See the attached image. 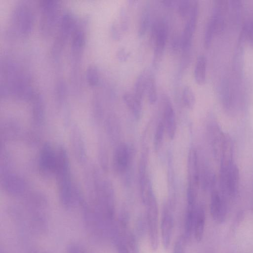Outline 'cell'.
Wrapping results in <instances>:
<instances>
[{"label":"cell","mask_w":253,"mask_h":253,"mask_svg":"<svg viewBox=\"0 0 253 253\" xmlns=\"http://www.w3.org/2000/svg\"><path fill=\"white\" fill-rule=\"evenodd\" d=\"M35 92L30 75L12 57L4 56L0 63V97L30 100Z\"/></svg>","instance_id":"cell-1"},{"label":"cell","mask_w":253,"mask_h":253,"mask_svg":"<svg viewBox=\"0 0 253 253\" xmlns=\"http://www.w3.org/2000/svg\"><path fill=\"white\" fill-rule=\"evenodd\" d=\"M35 20L34 11L30 3L21 1L16 3L10 14V26L12 34L26 38L33 30Z\"/></svg>","instance_id":"cell-2"},{"label":"cell","mask_w":253,"mask_h":253,"mask_svg":"<svg viewBox=\"0 0 253 253\" xmlns=\"http://www.w3.org/2000/svg\"><path fill=\"white\" fill-rule=\"evenodd\" d=\"M77 20L74 13L67 10L61 13L54 33L51 47V55L53 60H58L68 40L71 39Z\"/></svg>","instance_id":"cell-3"},{"label":"cell","mask_w":253,"mask_h":253,"mask_svg":"<svg viewBox=\"0 0 253 253\" xmlns=\"http://www.w3.org/2000/svg\"><path fill=\"white\" fill-rule=\"evenodd\" d=\"M40 16L39 32L44 39L54 34L61 13L60 4L57 0H42L39 3Z\"/></svg>","instance_id":"cell-4"},{"label":"cell","mask_w":253,"mask_h":253,"mask_svg":"<svg viewBox=\"0 0 253 253\" xmlns=\"http://www.w3.org/2000/svg\"><path fill=\"white\" fill-rule=\"evenodd\" d=\"M146 207V221L150 246L152 250H157L159 245L158 228L159 211L157 202L151 187L142 197Z\"/></svg>","instance_id":"cell-5"},{"label":"cell","mask_w":253,"mask_h":253,"mask_svg":"<svg viewBox=\"0 0 253 253\" xmlns=\"http://www.w3.org/2000/svg\"><path fill=\"white\" fill-rule=\"evenodd\" d=\"M87 20L83 18L77 21L71 37V69L80 70L83 52L86 41Z\"/></svg>","instance_id":"cell-6"},{"label":"cell","mask_w":253,"mask_h":253,"mask_svg":"<svg viewBox=\"0 0 253 253\" xmlns=\"http://www.w3.org/2000/svg\"><path fill=\"white\" fill-rule=\"evenodd\" d=\"M239 181V169L234 161H220V192L227 199H233L236 197Z\"/></svg>","instance_id":"cell-7"},{"label":"cell","mask_w":253,"mask_h":253,"mask_svg":"<svg viewBox=\"0 0 253 253\" xmlns=\"http://www.w3.org/2000/svg\"><path fill=\"white\" fill-rule=\"evenodd\" d=\"M168 35L167 27L163 20L155 21L151 28L150 41L154 46L153 65L157 66L162 59Z\"/></svg>","instance_id":"cell-8"},{"label":"cell","mask_w":253,"mask_h":253,"mask_svg":"<svg viewBox=\"0 0 253 253\" xmlns=\"http://www.w3.org/2000/svg\"><path fill=\"white\" fill-rule=\"evenodd\" d=\"M227 199L216 190L212 191L210 202L211 214L213 220L219 224L226 219L227 213Z\"/></svg>","instance_id":"cell-9"},{"label":"cell","mask_w":253,"mask_h":253,"mask_svg":"<svg viewBox=\"0 0 253 253\" xmlns=\"http://www.w3.org/2000/svg\"><path fill=\"white\" fill-rule=\"evenodd\" d=\"M198 15L197 1L192 2V7L182 35L181 46L183 51H189L194 33Z\"/></svg>","instance_id":"cell-10"},{"label":"cell","mask_w":253,"mask_h":253,"mask_svg":"<svg viewBox=\"0 0 253 253\" xmlns=\"http://www.w3.org/2000/svg\"><path fill=\"white\" fill-rule=\"evenodd\" d=\"M131 151L129 147L125 143L119 144L116 148L114 155V168L119 174L126 172L130 165Z\"/></svg>","instance_id":"cell-11"},{"label":"cell","mask_w":253,"mask_h":253,"mask_svg":"<svg viewBox=\"0 0 253 253\" xmlns=\"http://www.w3.org/2000/svg\"><path fill=\"white\" fill-rule=\"evenodd\" d=\"M174 226V219L172 210L166 206L163 210L161 222L162 242L165 249L169 248L172 238Z\"/></svg>","instance_id":"cell-12"},{"label":"cell","mask_w":253,"mask_h":253,"mask_svg":"<svg viewBox=\"0 0 253 253\" xmlns=\"http://www.w3.org/2000/svg\"><path fill=\"white\" fill-rule=\"evenodd\" d=\"M163 122L165 131L170 139H172L176 132V120L172 104L168 96L163 98Z\"/></svg>","instance_id":"cell-13"},{"label":"cell","mask_w":253,"mask_h":253,"mask_svg":"<svg viewBox=\"0 0 253 253\" xmlns=\"http://www.w3.org/2000/svg\"><path fill=\"white\" fill-rule=\"evenodd\" d=\"M208 130L214 156L218 159H220L226 135L223 133L219 126L215 122H212L209 124Z\"/></svg>","instance_id":"cell-14"},{"label":"cell","mask_w":253,"mask_h":253,"mask_svg":"<svg viewBox=\"0 0 253 253\" xmlns=\"http://www.w3.org/2000/svg\"><path fill=\"white\" fill-rule=\"evenodd\" d=\"M188 187L197 190L200 181V176L197 152L191 149L188 158Z\"/></svg>","instance_id":"cell-15"},{"label":"cell","mask_w":253,"mask_h":253,"mask_svg":"<svg viewBox=\"0 0 253 253\" xmlns=\"http://www.w3.org/2000/svg\"><path fill=\"white\" fill-rule=\"evenodd\" d=\"M206 222L205 211L203 206H197L193 229V235L195 240L200 242L202 241Z\"/></svg>","instance_id":"cell-16"},{"label":"cell","mask_w":253,"mask_h":253,"mask_svg":"<svg viewBox=\"0 0 253 253\" xmlns=\"http://www.w3.org/2000/svg\"><path fill=\"white\" fill-rule=\"evenodd\" d=\"M41 160L44 169L51 171L55 170L57 165L58 154L54 153L50 147L46 146L43 149Z\"/></svg>","instance_id":"cell-17"},{"label":"cell","mask_w":253,"mask_h":253,"mask_svg":"<svg viewBox=\"0 0 253 253\" xmlns=\"http://www.w3.org/2000/svg\"><path fill=\"white\" fill-rule=\"evenodd\" d=\"M123 98L126 106L135 119H139L142 112V100L137 97L134 94L130 93H125Z\"/></svg>","instance_id":"cell-18"},{"label":"cell","mask_w":253,"mask_h":253,"mask_svg":"<svg viewBox=\"0 0 253 253\" xmlns=\"http://www.w3.org/2000/svg\"><path fill=\"white\" fill-rule=\"evenodd\" d=\"M207 65L206 57L203 55H200L197 58L194 71L195 81L200 85L203 84L206 82Z\"/></svg>","instance_id":"cell-19"},{"label":"cell","mask_w":253,"mask_h":253,"mask_svg":"<svg viewBox=\"0 0 253 253\" xmlns=\"http://www.w3.org/2000/svg\"><path fill=\"white\" fill-rule=\"evenodd\" d=\"M151 73L145 70L142 72L136 80L134 86V94L142 100L146 93V89L149 77Z\"/></svg>","instance_id":"cell-20"},{"label":"cell","mask_w":253,"mask_h":253,"mask_svg":"<svg viewBox=\"0 0 253 253\" xmlns=\"http://www.w3.org/2000/svg\"><path fill=\"white\" fill-rule=\"evenodd\" d=\"M85 79L89 86L96 87L100 81L99 71L97 67L94 64H90L85 71Z\"/></svg>","instance_id":"cell-21"},{"label":"cell","mask_w":253,"mask_h":253,"mask_svg":"<svg viewBox=\"0 0 253 253\" xmlns=\"http://www.w3.org/2000/svg\"><path fill=\"white\" fill-rule=\"evenodd\" d=\"M111 238L113 239L117 253H130L119 228L116 227Z\"/></svg>","instance_id":"cell-22"},{"label":"cell","mask_w":253,"mask_h":253,"mask_svg":"<svg viewBox=\"0 0 253 253\" xmlns=\"http://www.w3.org/2000/svg\"><path fill=\"white\" fill-rule=\"evenodd\" d=\"M150 23V12L148 6H146L142 12L139 22L138 35L143 36L146 32Z\"/></svg>","instance_id":"cell-23"},{"label":"cell","mask_w":253,"mask_h":253,"mask_svg":"<svg viewBox=\"0 0 253 253\" xmlns=\"http://www.w3.org/2000/svg\"><path fill=\"white\" fill-rule=\"evenodd\" d=\"M182 99L185 106L189 109L194 107L196 98L193 89L189 86H184L182 92Z\"/></svg>","instance_id":"cell-24"},{"label":"cell","mask_w":253,"mask_h":253,"mask_svg":"<svg viewBox=\"0 0 253 253\" xmlns=\"http://www.w3.org/2000/svg\"><path fill=\"white\" fill-rule=\"evenodd\" d=\"M145 93L147 95L149 102L154 104L157 99V93L155 78L151 73L148 80Z\"/></svg>","instance_id":"cell-25"},{"label":"cell","mask_w":253,"mask_h":253,"mask_svg":"<svg viewBox=\"0 0 253 253\" xmlns=\"http://www.w3.org/2000/svg\"><path fill=\"white\" fill-rule=\"evenodd\" d=\"M215 34L214 23L210 17L207 23L204 33V44L205 48H208L210 46Z\"/></svg>","instance_id":"cell-26"},{"label":"cell","mask_w":253,"mask_h":253,"mask_svg":"<svg viewBox=\"0 0 253 253\" xmlns=\"http://www.w3.org/2000/svg\"><path fill=\"white\" fill-rule=\"evenodd\" d=\"M165 128L164 123L162 120H161L157 126L155 136L154 145L156 151H158L161 148L164 138Z\"/></svg>","instance_id":"cell-27"},{"label":"cell","mask_w":253,"mask_h":253,"mask_svg":"<svg viewBox=\"0 0 253 253\" xmlns=\"http://www.w3.org/2000/svg\"><path fill=\"white\" fill-rule=\"evenodd\" d=\"M177 6L179 14L182 17H185L190 13L192 2L188 0L178 1Z\"/></svg>","instance_id":"cell-28"},{"label":"cell","mask_w":253,"mask_h":253,"mask_svg":"<svg viewBox=\"0 0 253 253\" xmlns=\"http://www.w3.org/2000/svg\"><path fill=\"white\" fill-rule=\"evenodd\" d=\"M186 243L187 241L183 235L178 237L174 244L173 253H185Z\"/></svg>","instance_id":"cell-29"},{"label":"cell","mask_w":253,"mask_h":253,"mask_svg":"<svg viewBox=\"0 0 253 253\" xmlns=\"http://www.w3.org/2000/svg\"><path fill=\"white\" fill-rule=\"evenodd\" d=\"M67 253H87L85 249L80 244L71 243L67 248Z\"/></svg>","instance_id":"cell-30"},{"label":"cell","mask_w":253,"mask_h":253,"mask_svg":"<svg viewBox=\"0 0 253 253\" xmlns=\"http://www.w3.org/2000/svg\"><path fill=\"white\" fill-rule=\"evenodd\" d=\"M246 39L253 47V18L249 22H247Z\"/></svg>","instance_id":"cell-31"},{"label":"cell","mask_w":253,"mask_h":253,"mask_svg":"<svg viewBox=\"0 0 253 253\" xmlns=\"http://www.w3.org/2000/svg\"><path fill=\"white\" fill-rule=\"evenodd\" d=\"M111 34L112 38L115 40H119L121 38V33L116 23H113L111 27Z\"/></svg>","instance_id":"cell-32"},{"label":"cell","mask_w":253,"mask_h":253,"mask_svg":"<svg viewBox=\"0 0 253 253\" xmlns=\"http://www.w3.org/2000/svg\"><path fill=\"white\" fill-rule=\"evenodd\" d=\"M117 56L120 61H125L127 59L129 54L123 48H121L117 51Z\"/></svg>","instance_id":"cell-33"},{"label":"cell","mask_w":253,"mask_h":253,"mask_svg":"<svg viewBox=\"0 0 253 253\" xmlns=\"http://www.w3.org/2000/svg\"><path fill=\"white\" fill-rule=\"evenodd\" d=\"M121 27L122 30H126L127 28L126 14L125 10L121 11Z\"/></svg>","instance_id":"cell-34"},{"label":"cell","mask_w":253,"mask_h":253,"mask_svg":"<svg viewBox=\"0 0 253 253\" xmlns=\"http://www.w3.org/2000/svg\"><path fill=\"white\" fill-rule=\"evenodd\" d=\"M161 2L165 6L171 8L177 6L178 1L173 0H166L161 1Z\"/></svg>","instance_id":"cell-35"},{"label":"cell","mask_w":253,"mask_h":253,"mask_svg":"<svg viewBox=\"0 0 253 253\" xmlns=\"http://www.w3.org/2000/svg\"><path fill=\"white\" fill-rule=\"evenodd\" d=\"M29 253H45V252H42V251H39L38 250H32V251H30Z\"/></svg>","instance_id":"cell-36"}]
</instances>
